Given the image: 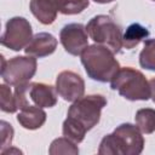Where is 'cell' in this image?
I'll return each mask as SVG.
<instances>
[{"label": "cell", "instance_id": "6da1fadb", "mask_svg": "<svg viewBox=\"0 0 155 155\" xmlns=\"http://www.w3.org/2000/svg\"><path fill=\"white\" fill-rule=\"evenodd\" d=\"M107 105L102 94H88L73 102L63 122V136L74 143H81L87 131L93 128L101 119V111Z\"/></svg>", "mask_w": 155, "mask_h": 155}, {"label": "cell", "instance_id": "7a4b0ae2", "mask_svg": "<svg viewBox=\"0 0 155 155\" xmlns=\"http://www.w3.org/2000/svg\"><path fill=\"white\" fill-rule=\"evenodd\" d=\"M144 138L140 130L132 124H121L99 144V155H138L143 151Z\"/></svg>", "mask_w": 155, "mask_h": 155}, {"label": "cell", "instance_id": "3957f363", "mask_svg": "<svg viewBox=\"0 0 155 155\" xmlns=\"http://www.w3.org/2000/svg\"><path fill=\"white\" fill-rule=\"evenodd\" d=\"M81 63L86 74L92 80L108 82L120 70V64L114 57V52L102 45L87 46L81 53Z\"/></svg>", "mask_w": 155, "mask_h": 155}, {"label": "cell", "instance_id": "277c9868", "mask_svg": "<svg viewBox=\"0 0 155 155\" xmlns=\"http://www.w3.org/2000/svg\"><path fill=\"white\" fill-rule=\"evenodd\" d=\"M110 86L128 101H147L150 98V85L143 73L131 67L120 68L111 79Z\"/></svg>", "mask_w": 155, "mask_h": 155}, {"label": "cell", "instance_id": "5b68a950", "mask_svg": "<svg viewBox=\"0 0 155 155\" xmlns=\"http://www.w3.org/2000/svg\"><path fill=\"white\" fill-rule=\"evenodd\" d=\"M88 36L98 45L105 46L114 53L122 47V30L116 22L105 15H98L90 19L86 25Z\"/></svg>", "mask_w": 155, "mask_h": 155}, {"label": "cell", "instance_id": "8992f818", "mask_svg": "<svg viewBox=\"0 0 155 155\" xmlns=\"http://www.w3.org/2000/svg\"><path fill=\"white\" fill-rule=\"evenodd\" d=\"M1 78L10 86L28 82L36 73V58L33 56H17L5 61L1 56Z\"/></svg>", "mask_w": 155, "mask_h": 155}, {"label": "cell", "instance_id": "52a82bcc", "mask_svg": "<svg viewBox=\"0 0 155 155\" xmlns=\"http://www.w3.org/2000/svg\"><path fill=\"white\" fill-rule=\"evenodd\" d=\"M33 39L30 23L23 17H13L7 21L5 31L1 35V45L13 50L21 51Z\"/></svg>", "mask_w": 155, "mask_h": 155}, {"label": "cell", "instance_id": "ba28073f", "mask_svg": "<svg viewBox=\"0 0 155 155\" xmlns=\"http://www.w3.org/2000/svg\"><path fill=\"white\" fill-rule=\"evenodd\" d=\"M87 30L80 23H69L64 25L59 33V40L64 50L73 56H81L88 46Z\"/></svg>", "mask_w": 155, "mask_h": 155}, {"label": "cell", "instance_id": "9c48e42d", "mask_svg": "<svg viewBox=\"0 0 155 155\" xmlns=\"http://www.w3.org/2000/svg\"><path fill=\"white\" fill-rule=\"evenodd\" d=\"M56 90L64 101L75 102L84 96L85 82L79 74L71 70H63L57 75Z\"/></svg>", "mask_w": 155, "mask_h": 155}, {"label": "cell", "instance_id": "30bf717a", "mask_svg": "<svg viewBox=\"0 0 155 155\" xmlns=\"http://www.w3.org/2000/svg\"><path fill=\"white\" fill-rule=\"evenodd\" d=\"M57 90L42 82H29L27 98L29 104L38 105L40 108H52L57 103Z\"/></svg>", "mask_w": 155, "mask_h": 155}, {"label": "cell", "instance_id": "8fae6325", "mask_svg": "<svg viewBox=\"0 0 155 155\" xmlns=\"http://www.w3.org/2000/svg\"><path fill=\"white\" fill-rule=\"evenodd\" d=\"M57 48V39L48 33H38L33 36L31 41L24 48L28 56L42 58L52 54Z\"/></svg>", "mask_w": 155, "mask_h": 155}, {"label": "cell", "instance_id": "7c38bea8", "mask_svg": "<svg viewBox=\"0 0 155 155\" xmlns=\"http://www.w3.org/2000/svg\"><path fill=\"white\" fill-rule=\"evenodd\" d=\"M29 8L40 23L47 25L54 22L59 12V0H30Z\"/></svg>", "mask_w": 155, "mask_h": 155}, {"label": "cell", "instance_id": "4fadbf2b", "mask_svg": "<svg viewBox=\"0 0 155 155\" xmlns=\"http://www.w3.org/2000/svg\"><path fill=\"white\" fill-rule=\"evenodd\" d=\"M17 121L27 130H36L40 128L46 121V113L42 108L38 105H29L21 109L17 115Z\"/></svg>", "mask_w": 155, "mask_h": 155}, {"label": "cell", "instance_id": "5bb4252c", "mask_svg": "<svg viewBox=\"0 0 155 155\" xmlns=\"http://www.w3.org/2000/svg\"><path fill=\"white\" fill-rule=\"evenodd\" d=\"M148 36L149 30L145 27H143L139 23H133L126 29L125 34L122 35V46L127 50H131L134 46H137L140 41L145 40V38Z\"/></svg>", "mask_w": 155, "mask_h": 155}, {"label": "cell", "instance_id": "9a60e30c", "mask_svg": "<svg viewBox=\"0 0 155 155\" xmlns=\"http://www.w3.org/2000/svg\"><path fill=\"white\" fill-rule=\"evenodd\" d=\"M136 126L144 134H150L155 131V109H139L134 116Z\"/></svg>", "mask_w": 155, "mask_h": 155}, {"label": "cell", "instance_id": "2e32d148", "mask_svg": "<svg viewBox=\"0 0 155 155\" xmlns=\"http://www.w3.org/2000/svg\"><path fill=\"white\" fill-rule=\"evenodd\" d=\"M139 64L144 69L155 71V39L144 40V47L139 53Z\"/></svg>", "mask_w": 155, "mask_h": 155}, {"label": "cell", "instance_id": "e0dca14e", "mask_svg": "<svg viewBox=\"0 0 155 155\" xmlns=\"http://www.w3.org/2000/svg\"><path fill=\"white\" fill-rule=\"evenodd\" d=\"M73 140H70L67 137H61L54 139L48 149V153L51 155H57V154H78L79 149L75 145Z\"/></svg>", "mask_w": 155, "mask_h": 155}, {"label": "cell", "instance_id": "ac0fdd59", "mask_svg": "<svg viewBox=\"0 0 155 155\" xmlns=\"http://www.w3.org/2000/svg\"><path fill=\"white\" fill-rule=\"evenodd\" d=\"M0 108L5 113H15L18 109L15 93H12L10 87L5 84L0 86Z\"/></svg>", "mask_w": 155, "mask_h": 155}, {"label": "cell", "instance_id": "d6986e66", "mask_svg": "<svg viewBox=\"0 0 155 155\" xmlns=\"http://www.w3.org/2000/svg\"><path fill=\"white\" fill-rule=\"evenodd\" d=\"M88 0H59V12L63 15H78L88 6Z\"/></svg>", "mask_w": 155, "mask_h": 155}, {"label": "cell", "instance_id": "ffe728a7", "mask_svg": "<svg viewBox=\"0 0 155 155\" xmlns=\"http://www.w3.org/2000/svg\"><path fill=\"white\" fill-rule=\"evenodd\" d=\"M1 153L6 150L7 147H11L13 138V128L6 121H1Z\"/></svg>", "mask_w": 155, "mask_h": 155}, {"label": "cell", "instance_id": "44dd1931", "mask_svg": "<svg viewBox=\"0 0 155 155\" xmlns=\"http://www.w3.org/2000/svg\"><path fill=\"white\" fill-rule=\"evenodd\" d=\"M149 85H150V97L155 103V78H153L149 81Z\"/></svg>", "mask_w": 155, "mask_h": 155}, {"label": "cell", "instance_id": "7402d4cb", "mask_svg": "<svg viewBox=\"0 0 155 155\" xmlns=\"http://www.w3.org/2000/svg\"><path fill=\"white\" fill-rule=\"evenodd\" d=\"M93 1L97 2V4H109V2H111L114 0H93Z\"/></svg>", "mask_w": 155, "mask_h": 155}, {"label": "cell", "instance_id": "603a6c76", "mask_svg": "<svg viewBox=\"0 0 155 155\" xmlns=\"http://www.w3.org/2000/svg\"><path fill=\"white\" fill-rule=\"evenodd\" d=\"M151 1H155V0H151Z\"/></svg>", "mask_w": 155, "mask_h": 155}]
</instances>
